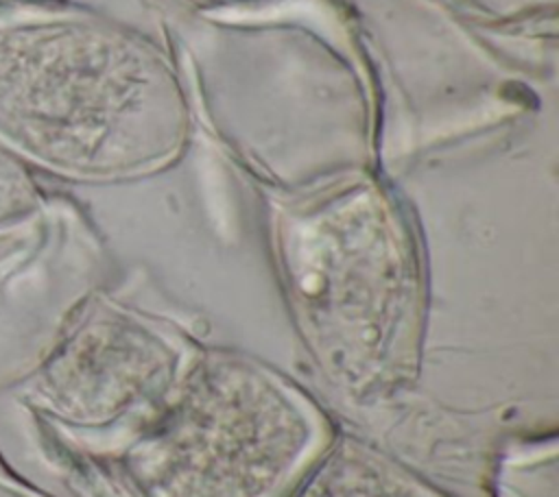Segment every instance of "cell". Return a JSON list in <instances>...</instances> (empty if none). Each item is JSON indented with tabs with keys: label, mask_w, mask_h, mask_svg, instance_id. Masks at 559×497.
<instances>
[{
	"label": "cell",
	"mask_w": 559,
	"mask_h": 497,
	"mask_svg": "<svg viewBox=\"0 0 559 497\" xmlns=\"http://www.w3.org/2000/svg\"><path fill=\"white\" fill-rule=\"evenodd\" d=\"M308 429L297 408L258 373L205 371L151 443L173 475L280 473L299 458Z\"/></svg>",
	"instance_id": "obj_1"
}]
</instances>
